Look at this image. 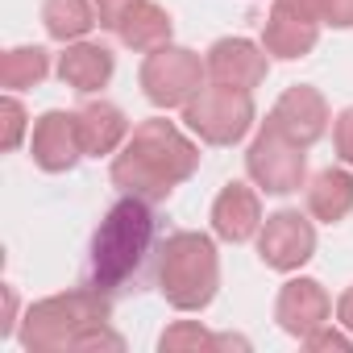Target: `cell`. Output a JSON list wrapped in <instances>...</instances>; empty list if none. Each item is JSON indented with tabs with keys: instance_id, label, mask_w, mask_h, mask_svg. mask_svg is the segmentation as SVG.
<instances>
[{
	"instance_id": "7402d4cb",
	"label": "cell",
	"mask_w": 353,
	"mask_h": 353,
	"mask_svg": "<svg viewBox=\"0 0 353 353\" xmlns=\"http://www.w3.org/2000/svg\"><path fill=\"white\" fill-rule=\"evenodd\" d=\"M303 349H312V353H349L353 349V332L349 328H332V320L328 324H320L316 332H307L303 336Z\"/></svg>"
},
{
	"instance_id": "9c48e42d",
	"label": "cell",
	"mask_w": 353,
	"mask_h": 353,
	"mask_svg": "<svg viewBox=\"0 0 353 353\" xmlns=\"http://www.w3.org/2000/svg\"><path fill=\"white\" fill-rule=\"evenodd\" d=\"M204 63H208V79L216 88H233V92H250V96L270 75L266 46H258L250 38H221V42H212Z\"/></svg>"
},
{
	"instance_id": "83f0119b",
	"label": "cell",
	"mask_w": 353,
	"mask_h": 353,
	"mask_svg": "<svg viewBox=\"0 0 353 353\" xmlns=\"http://www.w3.org/2000/svg\"><path fill=\"white\" fill-rule=\"evenodd\" d=\"M0 295H5V320H0V336H13V332H17V287L5 283V287H0Z\"/></svg>"
},
{
	"instance_id": "ba28073f",
	"label": "cell",
	"mask_w": 353,
	"mask_h": 353,
	"mask_svg": "<svg viewBox=\"0 0 353 353\" xmlns=\"http://www.w3.org/2000/svg\"><path fill=\"white\" fill-rule=\"evenodd\" d=\"M312 254H316V225L303 212L279 208V212H270L262 221V229H258V258L270 270L291 274L303 262H312Z\"/></svg>"
},
{
	"instance_id": "484cf974",
	"label": "cell",
	"mask_w": 353,
	"mask_h": 353,
	"mask_svg": "<svg viewBox=\"0 0 353 353\" xmlns=\"http://www.w3.org/2000/svg\"><path fill=\"white\" fill-rule=\"evenodd\" d=\"M96 5V17H100V30H117L121 17L133 9V0H92Z\"/></svg>"
},
{
	"instance_id": "4316f807",
	"label": "cell",
	"mask_w": 353,
	"mask_h": 353,
	"mask_svg": "<svg viewBox=\"0 0 353 353\" xmlns=\"http://www.w3.org/2000/svg\"><path fill=\"white\" fill-rule=\"evenodd\" d=\"M79 349H112V353H121V349H125V336L112 332L108 324H100V328H92V332L79 341Z\"/></svg>"
},
{
	"instance_id": "f546056e",
	"label": "cell",
	"mask_w": 353,
	"mask_h": 353,
	"mask_svg": "<svg viewBox=\"0 0 353 353\" xmlns=\"http://www.w3.org/2000/svg\"><path fill=\"white\" fill-rule=\"evenodd\" d=\"M274 5H283V9H291V13H303V17L320 21V0H274Z\"/></svg>"
},
{
	"instance_id": "ac0fdd59",
	"label": "cell",
	"mask_w": 353,
	"mask_h": 353,
	"mask_svg": "<svg viewBox=\"0 0 353 353\" xmlns=\"http://www.w3.org/2000/svg\"><path fill=\"white\" fill-rule=\"evenodd\" d=\"M112 34L121 38V46L150 54V50H158V46L170 42L174 21H170V13H166L162 5H154V0H133V9L121 17V26H117Z\"/></svg>"
},
{
	"instance_id": "7c38bea8",
	"label": "cell",
	"mask_w": 353,
	"mask_h": 353,
	"mask_svg": "<svg viewBox=\"0 0 353 353\" xmlns=\"http://www.w3.org/2000/svg\"><path fill=\"white\" fill-rule=\"evenodd\" d=\"M274 320H279V328L287 332V336H307V332H316L320 324H328L332 320V299H328V291L316 283V279H287L283 283V291H279V299H274Z\"/></svg>"
},
{
	"instance_id": "2e32d148",
	"label": "cell",
	"mask_w": 353,
	"mask_h": 353,
	"mask_svg": "<svg viewBox=\"0 0 353 353\" xmlns=\"http://www.w3.org/2000/svg\"><path fill=\"white\" fill-rule=\"evenodd\" d=\"M79 121V137H83V154L88 158H104L117 154L129 137V117L112 104V100H88L75 108Z\"/></svg>"
},
{
	"instance_id": "9a60e30c",
	"label": "cell",
	"mask_w": 353,
	"mask_h": 353,
	"mask_svg": "<svg viewBox=\"0 0 353 353\" xmlns=\"http://www.w3.org/2000/svg\"><path fill=\"white\" fill-rule=\"evenodd\" d=\"M112 71H117V54L108 46H100V42H88V38L83 42H71L59 54V79L71 92H79V96H92V92L108 88Z\"/></svg>"
},
{
	"instance_id": "cb8c5ba5",
	"label": "cell",
	"mask_w": 353,
	"mask_h": 353,
	"mask_svg": "<svg viewBox=\"0 0 353 353\" xmlns=\"http://www.w3.org/2000/svg\"><path fill=\"white\" fill-rule=\"evenodd\" d=\"M332 150L345 166H353V104L332 121Z\"/></svg>"
},
{
	"instance_id": "d6986e66",
	"label": "cell",
	"mask_w": 353,
	"mask_h": 353,
	"mask_svg": "<svg viewBox=\"0 0 353 353\" xmlns=\"http://www.w3.org/2000/svg\"><path fill=\"white\" fill-rule=\"evenodd\" d=\"M42 26L54 42L71 46V42H83L100 26V17L92 0H42Z\"/></svg>"
},
{
	"instance_id": "f1b7e54d",
	"label": "cell",
	"mask_w": 353,
	"mask_h": 353,
	"mask_svg": "<svg viewBox=\"0 0 353 353\" xmlns=\"http://www.w3.org/2000/svg\"><path fill=\"white\" fill-rule=\"evenodd\" d=\"M336 324L353 332V283H349V287L341 291V299H336Z\"/></svg>"
},
{
	"instance_id": "8fae6325",
	"label": "cell",
	"mask_w": 353,
	"mask_h": 353,
	"mask_svg": "<svg viewBox=\"0 0 353 353\" xmlns=\"http://www.w3.org/2000/svg\"><path fill=\"white\" fill-rule=\"evenodd\" d=\"M266 121H270L279 133H287L291 141H299V145L307 150V145H316V141L328 133L332 112H328V100H324L312 83H291V88L274 100V108H270Z\"/></svg>"
},
{
	"instance_id": "4fadbf2b",
	"label": "cell",
	"mask_w": 353,
	"mask_h": 353,
	"mask_svg": "<svg viewBox=\"0 0 353 353\" xmlns=\"http://www.w3.org/2000/svg\"><path fill=\"white\" fill-rule=\"evenodd\" d=\"M262 200L250 183H225L221 196L212 200V233L229 245H241L250 237H258L262 229Z\"/></svg>"
},
{
	"instance_id": "3957f363",
	"label": "cell",
	"mask_w": 353,
	"mask_h": 353,
	"mask_svg": "<svg viewBox=\"0 0 353 353\" xmlns=\"http://www.w3.org/2000/svg\"><path fill=\"white\" fill-rule=\"evenodd\" d=\"M112 320V299L100 287H75L63 295H46L30 303L17 341L26 353H59V349H79V341Z\"/></svg>"
},
{
	"instance_id": "e0dca14e",
	"label": "cell",
	"mask_w": 353,
	"mask_h": 353,
	"mask_svg": "<svg viewBox=\"0 0 353 353\" xmlns=\"http://www.w3.org/2000/svg\"><path fill=\"white\" fill-rule=\"evenodd\" d=\"M353 212V170L328 166L307 183V216L320 225H341Z\"/></svg>"
},
{
	"instance_id": "44dd1931",
	"label": "cell",
	"mask_w": 353,
	"mask_h": 353,
	"mask_svg": "<svg viewBox=\"0 0 353 353\" xmlns=\"http://www.w3.org/2000/svg\"><path fill=\"white\" fill-rule=\"evenodd\" d=\"M216 332H208L200 320H174L162 336H158V349L162 353H204L212 349Z\"/></svg>"
},
{
	"instance_id": "5b68a950",
	"label": "cell",
	"mask_w": 353,
	"mask_h": 353,
	"mask_svg": "<svg viewBox=\"0 0 353 353\" xmlns=\"http://www.w3.org/2000/svg\"><path fill=\"white\" fill-rule=\"evenodd\" d=\"M208 79V63L188 46H158L145 54L137 83L154 108H183Z\"/></svg>"
},
{
	"instance_id": "ffe728a7",
	"label": "cell",
	"mask_w": 353,
	"mask_h": 353,
	"mask_svg": "<svg viewBox=\"0 0 353 353\" xmlns=\"http://www.w3.org/2000/svg\"><path fill=\"white\" fill-rule=\"evenodd\" d=\"M46 75H50V54L42 46H13L0 59V88H9V92L38 88Z\"/></svg>"
},
{
	"instance_id": "d4e9b609",
	"label": "cell",
	"mask_w": 353,
	"mask_h": 353,
	"mask_svg": "<svg viewBox=\"0 0 353 353\" xmlns=\"http://www.w3.org/2000/svg\"><path fill=\"white\" fill-rule=\"evenodd\" d=\"M320 21L332 30H353V0H320Z\"/></svg>"
},
{
	"instance_id": "6da1fadb",
	"label": "cell",
	"mask_w": 353,
	"mask_h": 353,
	"mask_svg": "<svg viewBox=\"0 0 353 353\" xmlns=\"http://www.w3.org/2000/svg\"><path fill=\"white\" fill-rule=\"evenodd\" d=\"M200 170V145L166 117H150L129 129L125 145L112 154V188L121 196H137L162 204L179 183Z\"/></svg>"
},
{
	"instance_id": "30bf717a",
	"label": "cell",
	"mask_w": 353,
	"mask_h": 353,
	"mask_svg": "<svg viewBox=\"0 0 353 353\" xmlns=\"http://www.w3.org/2000/svg\"><path fill=\"white\" fill-rule=\"evenodd\" d=\"M30 158L38 162V170L46 174H67L75 170V162L83 158V137H79V121L75 112L50 108L34 121L30 133Z\"/></svg>"
},
{
	"instance_id": "8992f818",
	"label": "cell",
	"mask_w": 353,
	"mask_h": 353,
	"mask_svg": "<svg viewBox=\"0 0 353 353\" xmlns=\"http://www.w3.org/2000/svg\"><path fill=\"white\" fill-rule=\"evenodd\" d=\"M183 121L204 145H237L254 129V96L233 92V88H216V83L200 88L183 104Z\"/></svg>"
},
{
	"instance_id": "277c9868",
	"label": "cell",
	"mask_w": 353,
	"mask_h": 353,
	"mask_svg": "<svg viewBox=\"0 0 353 353\" xmlns=\"http://www.w3.org/2000/svg\"><path fill=\"white\" fill-rule=\"evenodd\" d=\"M158 291L174 312H204L221 291V254L208 233L179 229L158 250Z\"/></svg>"
},
{
	"instance_id": "5bb4252c",
	"label": "cell",
	"mask_w": 353,
	"mask_h": 353,
	"mask_svg": "<svg viewBox=\"0 0 353 353\" xmlns=\"http://www.w3.org/2000/svg\"><path fill=\"white\" fill-rule=\"evenodd\" d=\"M320 42V21L303 17V13H291L283 5H270L266 13V26H262V46L270 59H283V63H295L303 54H312Z\"/></svg>"
},
{
	"instance_id": "7a4b0ae2",
	"label": "cell",
	"mask_w": 353,
	"mask_h": 353,
	"mask_svg": "<svg viewBox=\"0 0 353 353\" xmlns=\"http://www.w3.org/2000/svg\"><path fill=\"white\" fill-rule=\"evenodd\" d=\"M154 237H158L154 204L137 196H121L92 233V258H88L92 287H100L104 295L137 291L154 254Z\"/></svg>"
},
{
	"instance_id": "52a82bcc",
	"label": "cell",
	"mask_w": 353,
	"mask_h": 353,
	"mask_svg": "<svg viewBox=\"0 0 353 353\" xmlns=\"http://www.w3.org/2000/svg\"><path fill=\"white\" fill-rule=\"evenodd\" d=\"M245 174L254 179V188H262L266 196H291L307 179V150L266 121L258 129V137L250 141Z\"/></svg>"
},
{
	"instance_id": "603a6c76",
	"label": "cell",
	"mask_w": 353,
	"mask_h": 353,
	"mask_svg": "<svg viewBox=\"0 0 353 353\" xmlns=\"http://www.w3.org/2000/svg\"><path fill=\"white\" fill-rule=\"evenodd\" d=\"M0 117H5V137H0V145H5V150H17L21 137H26V129H30V112H26V104L9 92L5 104H0Z\"/></svg>"
}]
</instances>
